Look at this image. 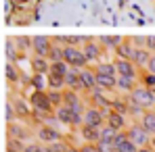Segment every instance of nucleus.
I'll return each mask as SVG.
<instances>
[{
	"instance_id": "b1692460",
	"label": "nucleus",
	"mask_w": 155,
	"mask_h": 152,
	"mask_svg": "<svg viewBox=\"0 0 155 152\" xmlns=\"http://www.w3.org/2000/svg\"><path fill=\"white\" fill-rule=\"evenodd\" d=\"M65 88L82 92V90H80V69H74V67H71V71L65 75Z\"/></svg>"
},
{
	"instance_id": "c03bdc74",
	"label": "nucleus",
	"mask_w": 155,
	"mask_h": 152,
	"mask_svg": "<svg viewBox=\"0 0 155 152\" xmlns=\"http://www.w3.org/2000/svg\"><path fill=\"white\" fill-rule=\"evenodd\" d=\"M138 152H155V150H153V148H151V146H145V148H140V150H138Z\"/></svg>"
},
{
	"instance_id": "bb28decb",
	"label": "nucleus",
	"mask_w": 155,
	"mask_h": 152,
	"mask_svg": "<svg viewBox=\"0 0 155 152\" xmlns=\"http://www.w3.org/2000/svg\"><path fill=\"white\" fill-rule=\"evenodd\" d=\"M82 98H84V96H82V92H78V90H69V88L63 90V102L69 104V106L76 104V102H80Z\"/></svg>"
},
{
	"instance_id": "58836bf2",
	"label": "nucleus",
	"mask_w": 155,
	"mask_h": 152,
	"mask_svg": "<svg viewBox=\"0 0 155 152\" xmlns=\"http://www.w3.org/2000/svg\"><path fill=\"white\" fill-rule=\"evenodd\" d=\"M97 148H99V152H115V146L111 142H103V140L97 142Z\"/></svg>"
},
{
	"instance_id": "4468645a",
	"label": "nucleus",
	"mask_w": 155,
	"mask_h": 152,
	"mask_svg": "<svg viewBox=\"0 0 155 152\" xmlns=\"http://www.w3.org/2000/svg\"><path fill=\"white\" fill-rule=\"evenodd\" d=\"M54 119L61 123V125H65V127H71V121H74V108L69 106V104H61V106H57L54 108Z\"/></svg>"
},
{
	"instance_id": "4c0bfd02",
	"label": "nucleus",
	"mask_w": 155,
	"mask_h": 152,
	"mask_svg": "<svg viewBox=\"0 0 155 152\" xmlns=\"http://www.w3.org/2000/svg\"><path fill=\"white\" fill-rule=\"evenodd\" d=\"M15 44L21 52H31V38H17Z\"/></svg>"
},
{
	"instance_id": "1a4fd4ad",
	"label": "nucleus",
	"mask_w": 155,
	"mask_h": 152,
	"mask_svg": "<svg viewBox=\"0 0 155 152\" xmlns=\"http://www.w3.org/2000/svg\"><path fill=\"white\" fill-rule=\"evenodd\" d=\"M52 46H54V42L48 36H34L31 38V54H36V56H48Z\"/></svg>"
},
{
	"instance_id": "7ed1b4c3",
	"label": "nucleus",
	"mask_w": 155,
	"mask_h": 152,
	"mask_svg": "<svg viewBox=\"0 0 155 152\" xmlns=\"http://www.w3.org/2000/svg\"><path fill=\"white\" fill-rule=\"evenodd\" d=\"M126 131V135H128V140H132L138 148H145V146H149L151 144V135L147 133V129L140 125V121H130L128 127L124 129Z\"/></svg>"
},
{
	"instance_id": "09e8293b",
	"label": "nucleus",
	"mask_w": 155,
	"mask_h": 152,
	"mask_svg": "<svg viewBox=\"0 0 155 152\" xmlns=\"http://www.w3.org/2000/svg\"><path fill=\"white\" fill-rule=\"evenodd\" d=\"M153 94H155V88H153Z\"/></svg>"
},
{
	"instance_id": "f3484780",
	"label": "nucleus",
	"mask_w": 155,
	"mask_h": 152,
	"mask_svg": "<svg viewBox=\"0 0 155 152\" xmlns=\"http://www.w3.org/2000/svg\"><path fill=\"white\" fill-rule=\"evenodd\" d=\"M29 65H31V71H34V73H44V75H48V71H51V60H48L46 56H36V54H31Z\"/></svg>"
},
{
	"instance_id": "c756f323",
	"label": "nucleus",
	"mask_w": 155,
	"mask_h": 152,
	"mask_svg": "<svg viewBox=\"0 0 155 152\" xmlns=\"http://www.w3.org/2000/svg\"><path fill=\"white\" fill-rule=\"evenodd\" d=\"M63 50H65V46H61V44H54L51 48V52H48V60L51 63H57V60H63Z\"/></svg>"
},
{
	"instance_id": "f03ea898",
	"label": "nucleus",
	"mask_w": 155,
	"mask_h": 152,
	"mask_svg": "<svg viewBox=\"0 0 155 152\" xmlns=\"http://www.w3.org/2000/svg\"><path fill=\"white\" fill-rule=\"evenodd\" d=\"M128 98L136 104H140L143 108H155V94H153V88H147L143 83H138L132 92L128 94Z\"/></svg>"
},
{
	"instance_id": "72a5a7b5",
	"label": "nucleus",
	"mask_w": 155,
	"mask_h": 152,
	"mask_svg": "<svg viewBox=\"0 0 155 152\" xmlns=\"http://www.w3.org/2000/svg\"><path fill=\"white\" fill-rule=\"evenodd\" d=\"M15 108H17V115L19 117H23V119H27L29 117V106H25V100L23 98H15Z\"/></svg>"
},
{
	"instance_id": "a19ab883",
	"label": "nucleus",
	"mask_w": 155,
	"mask_h": 152,
	"mask_svg": "<svg viewBox=\"0 0 155 152\" xmlns=\"http://www.w3.org/2000/svg\"><path fill=\"white\" fill-rule=\"evenodd\" d=\"M145 46L151 52H155V36H147V44H145Z\"/></svg>"
},
{
	"instance_id": "c9c22d12",
	"label": "nucleus",
	"mask_w": 155,
	"mask_h": 152,
	"mask_svg": "<svg viewBox=\"0 0 155 152\" xmlns=\"http://www.w3.org/2000/svg\"><path fill=\"white\" fill-rule=\"evenodd\" d=\"M6 148L15 152H23L25 150V142L23 140H15V138H6Z\"/></svg>"
},
{
	"instance_id": "f704fd0d",
	"label": "nucleus",
	"mask_w": 155,
	"mask_h": 152,
	"mask_svg": "<svg viewBox=\"0 0 155 152\" xmlns=\"http://www.w3.org/2000/svg\"><path fill=\"white\" fill-rule=\"evenodd\" d=\"M17 52H19L17 44H15L13 40H6V60L15 63V60H17Z\"/></svg>"
},
{
	"instance_id": "2eb2a0df",
	"label": "nucleus",
	"mask_w": 155,
	"mask_h": 152,
	"mask_svg": "<svg viewBox=\"0 0 155 152\" xmlns=\"http://www.w3.org/2000/svg\"><path fill=\"white\" fill-rule=\"evenodd\" d=\"M78 133H80V138H82V142H88V144H97L99 140H101V129L99 127H92V125H84L76 129Z\"/></svg>"
},
{
	"instance_id": "7c9ffc66",
	"label": "nucleus",
	"mask_w": 155,
	"mask_h": 152,
	"mask_svg": "<svg viewBox=\"0 0 155 152\" xmlns=\"http://www.w3.org/2000/svg\"><path fill=\"white\" fill-rule=\"evenodd\" d=\"M138 83H143V85H147V88H155V75L143 69L140 75H138Z\"/></svg>"
},
{
	"instance_id": "5701e85b",
	"label": "nucleus",
	"mask_w": 155,
	"mask_h": 152,
	"mask_svg": "<svg viewBox=\"0 0 155 152\" xmlns=\"http://www.w3.org/2000/svg\"><path fill=\"white\" fill-rule=\"evenodd\" d=\"M6 81H8V83H19V81H21V71H19V67H17V63L6 60Z\"/></svg>"
},
{
	"instance_id": "37998d69",
	"label": "nucleus",
	"mask_w": 155,
	"mask_h": 152,
	"mask_svg": "<svg viewBox=\"0 0 155 152\" xmlns=\"http://www.w3.org/2000/svg\"><path fill=\"white\" fill-rule=\"evenodd\" d=\"M40 152H54V150H52L51 144H42V150H40Z\"/></svg>"
},
{
	"instance_id": "9d476101",
	"label": "nucleus",
	"mask_w": 155,
	"mask_h": 152,
	"mask_svg": "<svg viewBox=\"0 0 155 152\" xmlns=\"http://www.w3.org/2000/svg\"><path fill=\"white\" fill-rule=\"evenodd\" d=\"M34 135V129H27V123H6V138H15V140H23L27 142V138Z\"/></svg>"
},
{
	"instance_id": "8fccbe9b",
	"label": "nucleus",
	"mask_w": 155,
	"mask_h": 152,
	"mask_svg": "<svg viewBox=\"0 0 155 152\" xmlns=\"http://www.w3.org/2000/svg\"><path fill=\"white\" fill-rule=\"evenodd\" d=\"M115 152H117V150H115Z\"/></svg>"
},
{
	"instance_id": "aec40b11",
	"label": "nucleus",
	"mask_w": 155,
	"mask_h": 152,
	"mask_svg": "<svg viewBox=\"0 0 155 152\" xmlns=\"http://www.w3.org/2000/svg\"><path fill=\"white\" fill-rule=\"evenodd\" d=\"M138 121H140V125L147 129V133H149V135H155V110H153V108L145 110V113H143V117H140Z\"/></svg>"
},
{
	"instance_id": "423d86ee",
	"label": "nucleus",
	"mask_w": 155,
	"mask_h": 152,
	"mask_svg": "<svg viewBox=\"0 0 155 152\" xmlns=\"http://www.w3.org/2000/svg\"><path fill=\"white\" fill-rule=\"evenodd\" d=\"M109 94H115V92H105L101 88H94L92 92L86 94V102L92 104V106H99L103 110H109L111 108V102H113V96H109Z\"/></svg>"
},
{
	"instance_id": "a211bd4d",
	"label": "nucleus",
	"mask_w": 155,
	"mask_h": 152,
	"mask_svg": "<svg viewBox=\"0 0 155 152\" xmlns=\"http://www.w3.org/2000/svg\"><path fill=\"white\" fill-rule=\"evenodd\" d=\"M151 54L153 52L149 50L147 46H143V48H136V52H134V65L143 71V69H147V65H149V60H151Z\"/></svg>"
},
{
	"instance_id": "a18cd8bd",
	"label": "nucleus",
	"mask_w": 155,
	"mask_h": 152,
	"mask_svg": "<svg viewBox=\"0 0 155 152\" xmlns=\"http://www.w3.org/2000/svg\"><path fill=\"white\" fill-rule=\"evenodd\" d=\"M67 152H80V148H78V146H69V148H67Z\"/></svg>"
},
{
	"instance_id": "3c124183",
	"label": "nucleus",
	"mask_w": 155,
	"mask_h": 152,
	"mask_svg": "<svg viewBox=\"0 0 155 152\" xmlns=\"http://www.w3.org/2000/svg\"><path fill=\"white\" fill-rule=\"evenodd\" d=\"M153 110H155V108H153Z\"/></svg>"
},
{
	"instance_id": "f8f14e48",
	"label": "nucleus",
	"mask_w": 155,
	"mask_h": 152,
	"mask_svg": "<svg viewBox=\"0 0 155 152\" xmlns=\"http://www.w3.org/2000/svg\"><path fill=\"white\" fill-rule=\"evenodd\" d=\"M115 67H117V75L122 77H136L140 75V69L134 65V60H128V58H115Z\"/></svg>"
},
{
	"instance_id": "c85d7f7f",
	"label": "nucleus",
	"mask_w": 155,
	"mask_h": 152,
	"mask_svg": "<svg viewBox=\"0 0 155 152\" xmlns=\"http://www.w3.org/2000/svg\"><path fill=\"white\" fill-rule=\"evenodd\" d=\"M117 133H120L117 129H113V127H109V125L101 127V140H103V142H111V144H113L115 138H117Z\"/></svg>"
},
{
	"instance_id": "79ce46f5",
	"label": "nucleus",
	"mask_w": 155,
	"mask_h": 152,
	"mask_svg": "<svg viewBox=\"0 0 155 152\" xmlns=\"http://www.w3.org/2000/svg\"><path fill=\"white\" fill-rule=\"evenodd\" d=\"M145 71H149V73H153V75H155V52L151 54V60H149V65H147Z\"/></svg>"
},
{
	"instance_id": "0eeeda50",
	"label": "nucleus",
	"mask_w": 155,
	"mask_h": 152,
	"mask_svg": "<svg viewBox=\"0 0 155 152\" xmlns=\"http://www.w3.org/2000/svg\"><path fill=\"white\" fill-rule=\"evenodd\" d=\"M82 50H84V54H86V58H88L90 65H92V63L99 65V63L103 60V54L107 52L103 48V44L99 42V38H97V40H94V38H88V42L82 46Z\"/></svg>"
},
{
	"instance_id": "ea45409f",
	"label": "nucleus",
	"mask_w": 155,
	"mask_h": 152,
	"mask_svg": "<svg viewBox=\"0 0 155 152\" xmlns=\"http://www.w3.org/2000/svg\"><path fill=\"white\" fill-rule=\"evenodd\" d=\"M78 148H80V152H99L97 144H88V142H82Z\"/></svg>"
},
{
	"instance_id": "a878e982",
	"label": "nucleus",
	"mask_w": 155,
	"mask_h": 152,
	"mask_svg": "<svg viewBox=\"0 0 155 152\" xmlns=\"http://www.w3.org/2000/svg\"><path fill=\"white\" fill-rule=\"evenodd\" d=\"M29 85H34V90H48V75L34 73L31 79H29Z\"/></svg>"
},
{
	"instance_id": "2f4dec72",
	"label": "nucleus",
	"mask_w": 155,
	"mask_h": 152,
	"mask_svg": "<svg viewBox=\"0 0 155 152\" xmlns=\"http://www.w3.org/2000/svg\"><path fill=\"white\" fill-rule=\"evenodd\" d=\"M115 150H117V152H138L140 148H138L132 140H128V138H126L124 142H120V144H117V148H115Z\"/></svg>"
},
{
	"instance_id": "ddd939ff",
	"label": "nucleus",
	"mask_w": 155,
	"mask_h": 152,
	"mask_svg": "<svg viewBox=\"0 0 155 152\" xmlns=\"http://www.w3.org/2000/svg\"><path fill=\"white\" fill-rule=\"evenodd\" d=\"M105 125L113 127V129H117V131H124V129L128 127V117L122 115V113H117V110H113V108H109V110H107Z\"/></svg>"
},
{
	"instance_id": "de8ad7c7",
	"label": "nucleus",
	"mask_w": 155,
	"mask_h": 152,
	"mask_svg": "<svg viewBox=\"0 0 155 152\" xmlns=\"http://www.w3.org/2000/svg\"><path fill=\"white\" fill-rule=\"evenodd\" d=\"M6 152H15V150H11V148H6Z\"/></svg>"
},
{
	"instance_id": "f257e3e1",
	"label": "nucleus",
	"mask_w": 155,
	"mask_h": 152,
	"mask_svg": "<svg viewBox=\"0 0 155 152\" xmlns=\"http://www.w3.org/2000/svg\"><path fill=\"white\" fill-rule=\"evenodd\" d=\"M34 138L40 144H57V142L63 140L61 131L54 125H51V123H38V125L34 127Z\"/></svg>"
},
{
	"instance_id": "49530a36",
	"label": "nucleus",
	"mask_w": 155,
	"mask_h": 152,
	"mask_svg": "<svg viewBox=\"0 0 155 152\" xmlns=\"http://www.w3.org/2000/svg\"><path fill=\"white\" fill-rule=\"evenodd\" d=\"M149 146H151V148L155 150V135H151V144H149Z\"/></svg>"
},
{
	"instance_id": "6ab92c4d",
	"label": "nucleus",
	"mask_w": 155,
	"mask_h": 152,
	"mask_svg": "<svg viewBox=\"0 0 155 152\" xmlns=\"http://www.w3.org/2000/svg\"><path fill=\"white\" fill-rule=\"evenodd\" d=\"M136 85H138V79H136V77L117 75V94H130Z\"/></svg>"
},
{
	"instance_id": "cd10ccee",
	"label": "nucleus",
	"mask_w": 155,
	"mask_h": 152,
	"mask_svg": "<svg viewBox=\"0 0 155 152\" xmlns=\"http://www.w3.org/2000/svg\"><path fill=\"white\" fill-rule=\"evenodd\" d=\"M4 110H6V115H4V121H6V123H15V121H19V115H17V108H15V102H13V100H6Z\"/></svg>"
},
{
	"instance_id": "e433bc0d",
	"label": "nucleus",
	"mask_w": 155,
	"mask_h": 152,
	"mask_svg": "<svg viewBox=\"0 0 155 152\" xmlns=\"http://www.w3.org/2000/svg\"><path fill=\"white\" fill-rule=\"evenodd\" d=\"M48 98H51L52 106H61L63 104V90H48Z\"/></svg>"
},
{
	"instance_id": "4be33fe9",
	"label": "nucleus",
	"mask_w": 155,
	"mask_h": 152,
	"mask_svg": "<svg viewBox=\"0 0 155 152\" xmlns=\"http://www.w3.org/2000/svg\"><path fill=\"white\" fill-rule=\"evenodd\" d=\"M99 75H109V77H117V67H115V60L107 63V60H101L94 69Z\"/></svg>"
},
{
	"instance_id": "39448f33",
	"label": "nucleus",
	"mask_w": 155,
	"mask_h": 152,
	"mask_svg": "<svg viewBox=\"0 0 155 152\" xmlns=\"http://www.w3.org/2000/svg\"><path fill=\"white\" fill-rule=\"evenodd\" d=\"M29 104L34 110H42L46 115L54 113V106H52L51 98H48V90H34V94L29 96Z\"/></svg>"
},
{
	"instance_id": "473e14b6",
	"label": "nucleus",
	"mask_w": 155,
	"mask_h": 152,
	"mask_svg": "<svg viewBox=\"0 0 155 152\" xmlns=\"http://www.w3.org/2000/svg\"><path fill=\"white\" fill-rule=\"evenodd\" d=\"M48 90H65V77L48 75Z\"/></svg>"
},
{
	"instance_id": "393cba45",
	"label": "nucleus",
	"mask_w": 155,
	"mask_h": 152,
	"mask_svg": "<svg viewBox=\"0 0 155 152\" xmlns=\"http://www.w3.org/2000/svg\"><path fill=\"white\" fill-rule=\"evenodd\" d=\"M71 71V67L65 63V60H57V63H51V71L48 75H57V77H65Z\"/></svg>"
},
{
	"instance_id": "dca6fc26",
	"label": "nucleus",
	"mask_w": 155,
	"mask_h": 152,
	"mask_svg": "<svg viewBox=\"0 0 155 152\" xmlns=\"http://www.w3.org/2000/svg\"><path fill=\"white\" fill-rule=\"evenodd\" d=\"M134 52H136L134 42H132V40H124V42L113 50V54H115V58H128V60H132V58H134Z\"/></svg>"
},
{
	"instance_id": "20e7f679",
	"label": "nucleus",
	"mask_w": 155,
	"mask_h": 152,
	"mask_svg": "<svg viewBox=\"0 0 155 152\" xmlns=\"http://www.w3.org/2000/svg\"><path fill=\"white\" fill-rule=\"evenodd\" d=\"M63 60H65L69 67H74V69H84V67L90 65L88 58H86V54H84V50L78 48V46H65V50H63Z\"/></svg>"
},
{
	"instance_id": "6e6552de",
	"label": "nucleus",
	"mask_w": 155,
	"mask_h": 152,
	"mask_svg": "<svg viewBox=\"0 0 155 152\" xmlns=\"http://www.w3.org/2000/svg\"><path fill=\"white\" fill-rule=\"evenodd\" d=\"M105 119H107V110L99 108V106H92V104L86 106V113H84V123L86 125H92V127L101 129L105 125Z\"/></svg>"
},
{
	"instance_id": "412c9836",
	"label": "nucleus",
	"mask_w": 155,
	"mask_h": 152,
	"mask_svg": "<svg viewBox=\"0 0 155 152\" xmlns=\"http://www.w3.org/2000/svg\"><path fill=\"white\" fill-rule=\"evenodd\" d=\"M99 42L103 44V48L107 52H113L120 44H122V42H124V38H122V36H101V38H99Z\"/></svg>"
},
{
	"instance_id": "9b49d317",
	"label": "nucleus",
	"mask_w": 155,
	"mask_h": 152,
	"mask_svg": "<svg viewBox=\"0 0 155 152\" xmlns=\"http://www.w3.org/2000/svg\"><path fill=\"white\" fill-rule=\"evenodd\" d=\"M94 88H97V71L90 69V67L80 69V90H82V94H88Z\"/></svg>"
}]
</instances>
